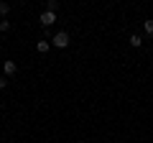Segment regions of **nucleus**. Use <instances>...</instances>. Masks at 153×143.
I'll use <instances>...</instances> for the list:
<instances>
[{
    "label": "nucleus",
    "mask_w": 153,
    "mask_h": 143,
    "mask_svg": "<svg viewBox=\"0 0 153 143\" xmlns=\"http://www.w3.org/2000/svg\"><path fill=\"white\" fill-rule=\"evenodd\" d=\"M0 31H3V33L10 31V21H0Z\"/></svg>",
    "instance_id": "9"
},
{
    "label": "nucleus",
    "mask_w": 153,
    "mask_h": 143,
    "mask_svg": "<svg viewBox=\"0 0 153 143\" xmlns=\"http://www.w3.org/2000/svg\"><path fill=\"white\" fill-rule=\"evenodd\" d=\"M8 10H10V5L8 3H0V16H8Z\"/></svg>",
    "instance_id": "8"
},
{
    "label": "nucleus",
    "mask_w": 153,
    "mask_h": 143,
    "mask_svg": "<svg viewBox=\"0 0 153 143\" xmlns=\"http://www.w3.org/2000/svg\"><path fill=\"white\" fill-rule=\"evenodd\" d=\"M5 84H8V77H0V89H5Z\"/></svg>",
    "instance_id": "10"
},
{
    "label": "nucleus",
    "mask_w": 153,
    "mask_h": 143,
    "mask_svg": "<svg viewBox=\"0 0 153 143\" xmlns=\"http://www.w3.org/2000/svg\"><path fill=\"white\" fill-rule=\"evenodd\" d=\"M143 31H146V36H153V21H146V23H143Z\"/></svg>",
    "instance_id": "6"
},
{
    "label": "nucleus",
    "mask_w": 153,
    "mask_h": 143,
    "mask_svg": "<svg viewBox=\"0 0 153 143\" xmlns=\"http://www.w3.org/2000/svg\"><path fill=\"white\" fill-rule=\"evenodd\" d=\"M38 21H41V26H46V28H49L51 23H56V16H54V13H49V10H44Z\"/></svg>",
    "instance_id": "3"
},
{
    "label": "nucleus",
    "mask_w": 153,
    "mask_h": 143,
    "mask_svg": "<svg viewBox=\"0 0 153 143\" xmlns=\"http://www.w3.org/2000/svg\"><path fill=\"white\" fill-rule=\"evenodd\" d=\"M49 49H51V44H49V41H38V44H36V51H38V54H46Z\"/></svg>",
    "instance_id": "4"
},
{
    "label": "nucleus",
    "mask_w": 153,
    "mask_h": 143,
    "mask_svg": "<svg viewBox=\"0 0 153 143\" xmlns=\"http://www.w3.org/2000/svg\"><path fill=\"white\" fill-rule=\"evenodd\" d=\"M128 44H130V46H133V49H138V46H140V44H143V39H140V36H138V33H133L130 39H128Z\"/></svg>",
    "instance_id": "5"
},
{
    "label": "nucleus",
    "mask_w": 153,
    "mask_h": 143,
    "mask_svg": "<svg viewBox=\"0 0 153 143\" xmlns=\"http://www.w3.org/2000/svg\"><path fill=\"white\" fill-rule=\"evenodd\" d=\"M16 72H18V64H16V61H5V64H3V77H13Z\"/></svg>",
    "instance_id": "2"
},
{
    "label": "nucleus",
    "mask_w": 153,
    "mask_h": 143,
    "mask_svg": "<svg viewBox=\"0 0 153 143\" xmlns=\"http://www.w3.org/2000/svg\"><path fill=\"white\" fill-rule=\"evenodd\" d=\"M56 8H59V0H49V3H46V10L49 13H54Z\"/></svg>",
    "instance_id": "7"
},
{
    "label": "nucleus",
    "mask_w": 153,
    "mask_h": 143,
    "mask_svg": "<svg viewBox=\"0 0 153 143\" xmlns=\"http://www.w3.org/2000/svg\"><path fill=\"white\" fill-rule=\"evenodd\" d=\"M51 41H54L56 49H66V46H69V33H66V31H59V33H54V39H51Z\"/></svg>",
    "instance_id": "1"
}]
</instances>
